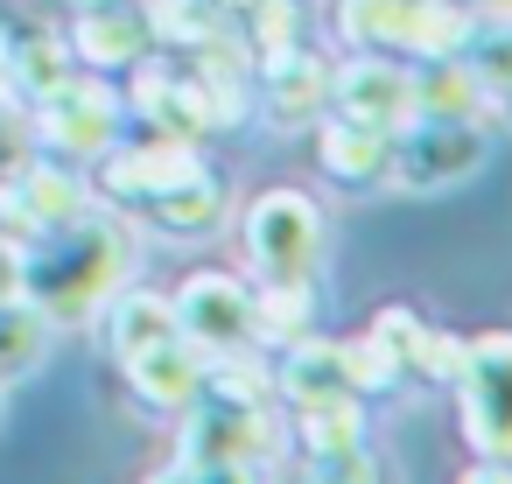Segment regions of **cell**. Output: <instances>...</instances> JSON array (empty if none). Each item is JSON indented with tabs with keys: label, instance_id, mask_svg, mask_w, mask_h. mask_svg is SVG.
<instances>
[{
	"label": "cell",
	"instance_id": "obj_4",
	"mask_svg": "<svg viewBox=\"0 0 512 484\" xmlns=\"http://www.w3.org/2000/svg\"><path fill=\"white\" fill-rule=\"evenodd\" d=\"M330 106H337V120H358L372 134H393L400 120H414V78L393 57L358 50V64L330 71Z\"/></svg>",
	"mask_w": 512,
	"mask_h": 484
},
{
	"label": "cell",
	"instance_id": "obj_7",
	"mask_svg": "<svg viewBox=\"0 0 512 484\" xmlns=\"http://www.w3.org/2000/svg\"><path fill=\"white\" fill-rule=\"evenodd\" d=\"M323 169L337 183H379L386 176V134H372L358 120H330L323 127Z\"/></svg>",
	"mask_w": 512,
	"mask_h": 484
},
{
	"label": "cell",
	"instance_id": "obj_6",
	"mask_svg": "<svg viewBox=\"0 0 512 484\" xmlns=\"http://www.w3.org/2000/svg\"><path fill=\"white\" fill-rule=\"evenodd\" d=\"M267 106H274V120L281 127H295V120H316L323 106H330V64H316V57H302V50H267Z\"/></svg>",
	"mask_w": 512,
	"mask_h": 484
},
{
	"label": "cell",
	"instance_id": "obj_8",
	"mask_svg": "<svg viewBox=\"0 0 512 484\" xmlns=\"http://www.w3.org/2000/svg\"><path fill=\"white\" fill-rule=\"evenodd\" d=\"M407 8H414V0H344V8H337V29H344L358 50H400Z\"/></svg>",
	"mask_w": 512,
	"mask_h": 484
},
{
	"label": "cell",
	"instance_id": "obj_3",
	"mask_svg": "<svg viewBox=\"0 0 512 484\" xmlns=\"http://www.w3.org/2000/svg\"><path fill=\"white\" fill-rule=\"evenodd\" d=\"M246 253L260 274H316L323 253V211L302 190H267L246 211Z\"/></svg>",
	"mask_w": 512,
	"mask_h": 484
},
{
	"label": "cell",
	"instance_id": "obj_5",
	"mask_svg": "<svg viewBox=\"0 0 512 484\" xmlns=\"http://www.w3.org/2000/svg\"><path fill=\"white\" fill-rule=\"evenodd\" d=\"M176 323L190 344H211V351H246L253 344V295L225 274H197L176 302Z\"/></svg>",
	"mask_w": 512,
	"mask_h": 484
},
{
	"label": "cell",
	"instance_id": "obj_1",
	"mask_svg": "<svg viewBox=\"0 0 512 484\" xmlns=\"http://www.w3.org/2000/svg\"><path fill=\"white\" fill-rule=\"evenodd\" d=\"M456 393H463V435L484 456H512V337L456 344Z\"/></svg>",
	"mask_w": 512,
	"mask_h": 484
},
{
	"label": "cell",
	"instance_id": "obj_9",
	"mask_svg": "<svg viewBox=\"0 0 512 484\" xmlns=\"http://www.w3.org/2000/svg\"><path fill=\"white\" fill-rule=\"evenodd\" d=\"M470 15H484V22H512V0H463Z\"/></svg>",
	"mask_w": 512,
	"mask_h": 484
},
{
	"label": "cell",
	"instance_id": "obj_2",
	"mask_svg": "<svg viewBox=\"0 0 512 484\" xmlns=\"http://www.w3.org/2000/svg\"><path fill=\"white\" fill-rule=\"evenodd\" d=\"M477 162H484V134L470 120H428V113H414L386 141V176L407 183V190H442V183L470 176Z\"/></svg>",
	"mask_w": 512,
	"mask_h": 484
}]
</instances>
